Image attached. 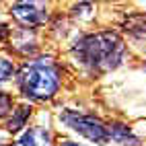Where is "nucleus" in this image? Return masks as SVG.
I'll use <instances>...</instances> for the list:
<instances>
[{"label":"nucleus","mask_w":146,"mask_h":146,"mask_svg":"<svg viewBox=\"0 0 146 146\" xmlns=\"http://www.w3.org/2000/svg\"><path fill=\"white\" fill-rule=\"evenodd\" d=\"M13 72H15V66L8 62V60H4V58H0V84L11 78Z\"/></svg>","instance_id":"9d476101"},{"label":"nucleus","mask_w":146,"mask_h":146,"mask_svg":"<svg viewBox=\"0 0 146 146\" xmlns=\"http://www.w3.org/2000/svg\"><path fill=\"white\" fill-rule=\"evenodd\" d=\"M21 93L31 101H47L60 86V72L52 58H37L21 68L17 76Z\"/></svg>","instance_id":"f03ea898"},{"label":"nucleus","mask_w":146,"mask_h":146,"mask_svg":"<svg viewBox=\"0 0 146 146\" xmlns=\"http://www.w3.org/2000/svg\"><path fill=\"white\" fill-rule=\"evenodd\" d=\"M60 121L66 123L68 128H72L74 132H78L80 136L89 138L91 142H97V144L109 142L107 125L99 117H95V115H84V113H78L74 109H66L60 113Z\"/></svg>","instance_id":"7ed1b4c3"},{"label":"nucleus","mask_w":146,"mask_h":146,"mask_svg":"<svg viewBox=\"0 0 146 146\" xmlns=\"http://www.w3.org/2000/svg\"><path fill=\"white\" fill-rule=\"evenodd\" d=\"M6 37H8V27L4 23H0V41H4Z\"/></svg>","instance_id":"9b49d317"},{"label":"nucleus","mask_w":146,"mask_h":146,"mask_svg":"<svg viewBox=\"0 0 146 146\" xmlns=\"http://www.w3.org/2000/svg\"><path fill=\"white\" fill-rule=\"evenodd\" d=\"M29 113H31V107H29V105H21L19 109H13V119L8 121V130H11V132H19L25 125Z\"/></svg>","instance_id":"6e6552de"},{"label":"nucleus","mask_w":146,"mask_h":146,"mask_svg":"<svg viewBox=\"0 0 146 146\" xmlns=\"http://www.w3.org/2000/svg\"><path fill=\"white\" fill-rule=\"evenodd\" d=\"M123 29L132 39L146 50V15H132L125 19Z\"/></svg>","instance_id":"39448f33"},{"label":"nucleus","mask_w":146,"mask_h":146,"mask_svg":"<svg viewBox=\"0 0 146 146\" xmlns=\"http://www.w3.org/2000/svg\"><path fill=\"white\" fill-rule=\"evenodd\" d=\"M125 54V43L115 31H101L84 35L72 47V56L86 70L103 74L115 70Z\"/></svg>","instance_id":"f257e3e1"},{"label":"nucleus","mask_w":146,"mask_h":146,"mask_svg":"<svg viewBox=\"0 0 146 146\" xmlns=\"http://www.w3.org/2000/svg\"><path fill=\"white\" fill-rule=\"evenodd\" d=\"M107 132H109V140H115L117 144L123 146H138V138L134 136V132L123 123H111L107 125Z\"/></svg>","instance_id":"0eeeda50"},{"label":"nucleus","mask_w":146,"mask_h":146,"mask_svg":"<svg viewBox=\"0 0 146 146\" xmlns=\"http://www.w3.org/2000/svg\"><path fill=\"white\" fill-rule=\"evenodd\" d=\"M11 111H13V97L0 91V117H6Z\"/></svg>","instance_id":"1a4fd4ad"},{"label":"nucleus","mask_w":146,"mask_h":146,"mask_svg":"<svg viewBox=\"0 0 146 146\" xmlns=\"http://www.w3.org/2000/svg\"><path fill=\"white\" fill-rule=\"evenodd\" d=\"M11 13H13V17L21 25H25V27H37L47 19L45 6L35 4V2H19L11 8Z\"/></svg>","instance_id":"20e7f679"},{"label":"nucleus","mask_w":146,"mask_h":146,"mask_svg":"<svg viewBox=\"0 0 146 146\" xmlns=\"http://www.w3.org/2000/svg\"><path fill=\"white\" fill-rule=\"evenodd\" d=\"M60 146H80V144H76V142H70V140H64Z\"/></svg>","instance_id":"f8f14e48"},{"label":"nucleus","mask_w":146,"mask_h":146,"mask_svg":"<svg viewBox=\"0 0 146 146\" xmlns=\"http://www.w3.org/2000/svg\"><path fill=\"white\" fill-rule=\"evenodd\" d=\"M15 146H52L50 132L45 128H33V130L25 132L21 138L15 142Z\"/></svg>","instance_id":"423d86ee"}]
</instances>
